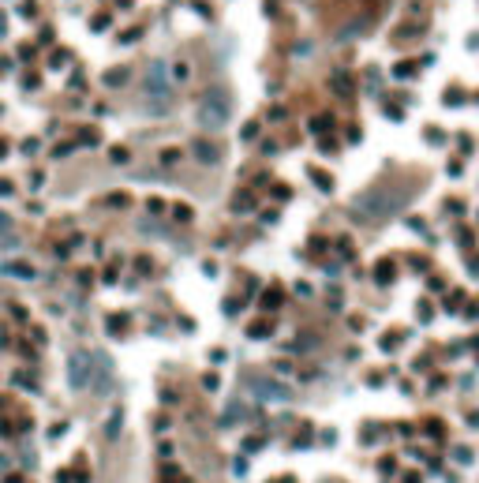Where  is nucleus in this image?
<instances>
[{
    "label": "nucleus",
    "mask_w": 479,
    "mask_h": 483,
    "mask_svg": "<svg viewBox=\"0 0 479 483\" xmlns=\"http://www.w3.org/2000/svg\"><path fill=\"white\" fill-rule=\"evenodd\" d=\"M311 180H315V184L322 188V191H334V176H329L326 169H311Z\"/></svg>",
    "instance_id": "nucleus-8"
},
{
    "label": "nucleus",
    "mask_w": 479,
    "mask_h": 483,
    "mask_svg": "<svg viewBox=\"0 0 479 483\" xmlns=\"http://www.w3.org/2000/svg\"><path fill=\"white\" fill-rule=\"evenodd\" d=\"M188 64H172V79H176V83H184V79H188Z\"/></svg>",
    "instance_id": "nucleus-11"
},
{
    "label": "nucleus",
    "mask_w": 479,
    "mask_h": 483,
    "mask_svg": "<svg viewBox=\"0 0 479 483\" xmlns=\"http://www.w3.org/2000/svg\"><path fill=\"white\" fill-rule=\"evenodd\" d=\"M329 127V116H318V120H311V132H326Z\"/></svg>",
    "instance_id": "nucleus-14"
},
{
    "label": "nucleus",
    "mask_w": 479,
    "mask_h": 483,
    "mask_svg": "<svg viewBox=\"0 0 479 483\" xmlns=\"http://www.w3.org/2000/svg\"><path fill=\"white\" fill-rule=\"evenodd\" d=\"M94 371H98V356L90 348H75L68 356V382H72V390H90V386H94Z\"/></svg>",
    "instance_id": "nucleus-3"
},
{
    "label": "nucleus",
    "mask_w": 479,
    "mask_h": 483,
    "mask_svg": "<svg viewBox=\"0 0 479 483\" xmlns=\"http://www.w3.org/2000/svg\"><path fill=\"white\" fill-rule=\"evenodd\" d=\"M405 199H408V195L401 188H371V191H364L352 203V210L364 221H382V217H393L397 210H401Z\"/></svg>",
    "instance_id": "nucleus-1"
},
{
    "label": "nucleus",
    "mask_w": 479,
    "mask_h": 483,
    "mask_svg": "<svg viewBox=\"0 0 479 483\" xmlns=\"http://www.w3.org/2000/svg\"><path fill=\"white\" fill-rule=\"evenodd\" d=\"M128 83V68H113L105 72V86H124Z\"/></svg>",
    "instance_id": "nucleus-9"
},
{
    "label": "nucleus",
    "mask_w": 479,
    "mask_h": 483,
    "mask_svg": "<svg viewBox=\"0 0 479 483\" xmlns=\"http://www.w3.org/2000/svg\"><path fill=\"white\" fill-rule=\"evenodd\" d=\"M247 382H251V394H255L259 401H270V404L292 401V390L285 382H277V378H270V375H251Z\"/></svg>",
    "instance_id": "nucleus-4"
},
{
    "label": "nucleus",
    "mask_w": 479,
    "mask_h": 483,
    "mask_svg": "<svg viewBox=\"0 0 479 483\" xmlns=\"http://www.w3.org/2000/svg\"><path fill=\"white\" fill-rule=\"evenodd\" d=\"M109 158H113L116 165H124V161H128V150H124V147H113V150H109Z\"/></svg>",
    "instance_id": "nucleus-12"
},
{
    "label": "nucleus",
    "mask_w": 479,
    "mask_h": 483,
    "mask_svg": "<svg viewBox=\"0 0 479 483\" xmlns=\"http://www.w3.org/2000/svg\"><path fill=\"white\" fill-rule=\"evenodd\" d=\"M146 98L157 101V109L169 106V72L162 60H154L150 68H146Z\"/></svg>",
    "instance_id": "nucleus-5"
},
{
    "label": "nucleus",
    "mask_w": 479,
    "mask_h": 483,
    "mask_svg": "<svg viewBox=\"0 0 479 483\" xmlns=\"http://www.w3.org/2000/svg\"><path fill=\"white\" fill-rule=\"evenodd\" d=\"M11 191H16V184H11V180H4V176H0V195H11Z\"/></svg>",
    "instance_id": "nucleus-16"
},
{
    "label": "nucleus",
    "mask_w": 479,
    "mask_h": 483,
    "mask_svg": "<svg viewBox=\"0 0 479 483\" xmlns=\"http://www.w3.org/2000/svg\"><path fill=\"white\" fill-rule=\"evenodd\" d=\"M4 483H23V479H19V476H8V479H4Z\"/></svg>",
    "instance_id": "nucleus-18"
},
{
    "label": "nucleus",
    "mask_w": 479,
    "mask_h": 483,
    "mask_svg": "<svg viewBox=\"0 0 479 483\" xmlns=\"http://www.w3.org/2000/svg\"><path fill=\"white\" fill-rule=\"evenodd\" d=\"M176 161H180V150H176V147L162 150V165H176Z\"/></svg>",
    "instance_id": "nucleus-10"
},
{
    "label": "nucleus",
    "mask_w": 479,
    "mask_h": 483,
    "mask_svg": "<svg viewBox=\"0 0 479 483\" xmlns=\"http://www.w3.org/2000/svg\"><path fill=\"white\" fill-rule=\"evenodd\" d=\"M191 154H195V161H198V165H218L221 147H218L214 139H195V142H191Z\"/></svg>",
    "instance_id": "nucleus-6"
},
{
    "label": "nucleus",
    "mask_w": 479,
    "mask_h": 483,
    "mask_svg": "<svg viewBox=\"0 0 479 483\" xmlns=\"http://www.w3.org/2000/svg\"><path fill=\"white\" fill-rule=\"evenodd\" d=\"M8 273H11V278H19V281H34L38 278L30 263H8Z\"/></svg>",
    "instance_id": "nucleus-7"
},
{
    "label": "nucleus",
    "mask_w": 479,
    "mask_h": 483,
    "mask_svg": "<svg viewBox=\"0 0 479 483\" xmlns=\"http://www.w3.org/2000/svg\"><path fill=\"white\" fill-rule=\"evenodd\" d=\"M0 237H11V217L0 210Z\"/></svg>",
    "instance_id": "nucleus-13"
},
{
    "label": "nucleus",
    "mask_w": 479,
    "mask_h": 483,
    "mask_svg": "<svg viewBox=\"0 0 479 483\" xmlns=\"http://www.w3.org/2000/svg\"><path fill=\"white\" fill-rule=\"evenodd\" d=\"M4 154H8V142H4V139H0V158H4Z\"/></svg>",
    "instance_id": "nucleus-17"
},
{
    "label": "nucleus",
    "mask_w": 479,
    "mask_h": 483,
    "mask_svg": "<svg viewBox=\"0 0 479 483\" xmlns=\"http://www.w3.org/2000/svg\"><path fill=\"white\" fill-rule=\"evenodd\" d=\"M0 30H4V16H0Z\"/></svg>",
    "instance_id": "nucleus-19"
},
{
    "label": "nucleus",
    "mask_w": 479,
    "mask_h": 483,
    "mask_svg": "<svg viewBox=\"0 0 479 483\" xmlns=\"http://www.w3.org/2000/svg\"><path fill=\"white\" fill-rule=\"evenodd\" d=\"M120 435V412H113V420H109V438Z\"/></svg>",
    "instance_id": "nucleus-15"
},
{
    "label": "nucleus",
    "mask_w": 479,
    "mask_h": 483,
    "mask_svg": "<svg viewBox=\"0 0 479 483\" xmlns=\"http://www.w3.org/2000/svg\"><path fill=\"white\" fill-rule=\"evenodd\" d=\"M195 120H198V127H206V132L225 127V120H229V98H225L221 90H206L195 106Z\"/></svg>",
    "instance_id": "nucleus-2"
}]
</instances>
